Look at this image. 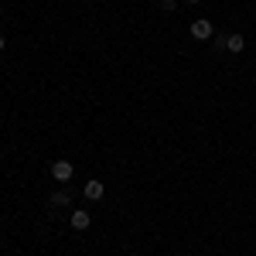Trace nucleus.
<instances>
[{
	"label": "nucleus",
	"mask_w": 256,
	"mask_h": 256,
	"mask_svg": "<svg viewBox=\"0 0 256 256\" xmlns=\"http://www.w3.org/2000/svg\"><path fill=\"white\" fill-rule=\"evenodd\" d=\"M192 38H198V41L212 38V20H192Z\"/></svg>",
	"instance_id": "obj_1"
},
{
	"label": "nucleus",
	"mask_w": 256,
	"mask_h": 256,
	"mask_svg": "<svg viewBox=\"0 0 256 256\" xmlns=\"http://www.w3.org/2000/svg\"><path fill=\"white\" fill-rule=\"evenodd\" d=\"M52 178H55V181H68V178H72V164H68V160H55V164H52Z\"/></svg>",
	"instance_id": "obj_2"
},
{
	"label": "nucleus",
	"mask_w": 256,
	"mask_h": 256,
	"mask_svg": "<svg viewBox=\"0 0 256 256\" xmlns=\"http://www.w3.org/2000/svg\"><path fill=\"white\" fill-rule=\"evenodd\" d=\"M82 195L92 198V202H96V198H102V181H89V184L82 188Z\"/></svg>",
	"instance_id": "obj_3"
},
{
	"label": "nucleus",
	"mask_w": 256,
	"mask_h": 256,
	"mask_svg": "<svg viewBox=\"0 0 256 256\" xmlns=\"http://www.w3.org/2000/svg\"><path fill=\"white\" fill-rule=\"evenodd\" d=\"M89 222H92L89 212H72V226H76V229H89Z\"/></svg>",
	"instance_id": "obj_4"
},
{
	"label": "nucleus",
	"mask_w": 256,
	"mask_h": 256,
	"mask_svg": "<svg viewBox=\"0 0 256 256\" xmlns=\"http://www.w3.org/2000/svg\"><path fill=\"white\" fill-rule=\"evenodd\" d=\"M222 48H229V52H242V34H229Z\"/></svg>",
	"instance_id": "obj_5"
},
{
	"label": "nucleus",
	"mask_w": 256,
	"mask_h": 256,
	"mask_svg": "<svg viewBox=\"0 0 256 256\" xmlns=\"http://www.w3.org/2000/svg\"><path fill=\"white\" fill-rule=\"evenodd\" d=\"M72 202V192H55L52 195V205H68Z\"/></svg>",
	"instance_id": "obj_6"
},
{
	"label": "nucleus",
	"mask_w": 256,
	"mask_h": 256,
	"mask_svg": "<svg viewBox=\"0 0 256 256\" xmlns=\"http://www.w3.org/2000/svg\"><path fill=\"white\" fill-rule=\"evenodd\" d=\"M0 52H4V38H0Z\"/></svg>",
	"instance_id": "obj_7"
},
{
	"label": "nucleus",
	"mask_w": 256,
	"mask_h": 256,
	"mask_svg": "<svg viewBox=\"0 0 256 256\" xmlns=\"http://www.w3.org/2000/svg\"><path fill=\"white\" fill-rule=\"evenodd\" d=\"M188 4H198V0H188Z\"/></svg>",
	"instance_id": "obj_8"
}]
</instances>
